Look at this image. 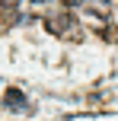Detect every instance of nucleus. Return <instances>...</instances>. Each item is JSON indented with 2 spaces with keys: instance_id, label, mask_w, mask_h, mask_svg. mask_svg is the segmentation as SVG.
Returning a JSON list of instances; mask_svg holds the SVG:
<instances>
[{
  "instance_id": "f257e3e1",
  "label": "nucleus",
  "mask_w": 118,
  "mask_h": 121,
  "mask_svg": "<svg viewBox=\"0 0 118 121\" xmlns=\"http://www.w3.org/2000/svg\"><path fill=\"white\" fill-rule=\"evenodd\" d=\"M45 29L57 38H80V26L70 13H57V16H48L45 19Z\"/></svg>"
},
{
  "instance_id": "f03ea898",
  "label": "nucleus",
  "mask_w": 118,
  "mask_h": 121,
  "mask_svg": "<svg viewBox=\"0 0 118 121\" xmlns=\"http://www.w3.org/2000/svg\"><path fill=\"white\" fill-rule=\"evenodd\" d=\"M3 105H6L10 112H26L29 102H26V96H22L19 89H6V92H3Z\"/></svg>"
},
{
  "instance_id": "7ed1b4c3",
  "label": "nucleus",
  "mask_w": 118,
  "mask_h": 121,
  "mask_svg": "<svg viewBox=\"0 0 118 121\" xmlns=\"http://www.w3.org/2000/svg\"><path fill=\"white\" fill-rule=\"evenodd\" d=\"M16 3H19V0H0V6H3V10H13Z\"/></svg>"
},
{
  "instance_id": "20e7f679",
  "label": "nucleus",
  "mask_w": 118,
  "mask_h": 121,
  "mask_svg": "<svg viewBox=\"0 0 118 121\" xmlns=\"http://www.w3.org/2000/svg\"><path fill=\"white\" fill-rule=\"evenodd\" d=\"M64 3H67V6H80L83 0H64Z\"/></svg>"
},
{
  "instance_id": "39448f33",
  "label": "nucleus",
  "mask_w": 118,
  "mask_h": 121,
  "mask_svg": "<svg viewBox=\"0 0 118 121\" xmlns=\"http://www.w3.org/2000/svg\"><path fill=\"white\" fill-rule=\"evenodd\" d=\"M29 3H48V0H29Z\"/></svg>"
}]
</instances>
